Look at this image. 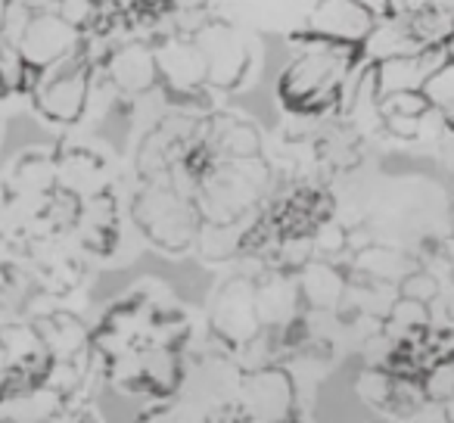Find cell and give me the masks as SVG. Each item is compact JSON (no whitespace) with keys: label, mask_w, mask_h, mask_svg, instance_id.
Wrapping results in <instances>:
<instances>
[{"label":"cell","mask_w":454,"mask_h":423,"mask_svg":"<svg viewBox=\"0 0 454 423\" xmlns=\"http://www.w3.org/2000/svg\"><path fill=\"white\" fill-rule=\"evenodd\" d=\"M125 196L113 153L63 131L0 165V218L26 249L41 290L72 302L125 237Z\"/></svg>","instance_id":"6da1fadb"},{"label":"cell","mask_w":454,"mask_h":423,"mask_svg":"<svg viewBox=\"0 0 454 423\" xmlns=\"http://www.w3.org/2000/svg\"><path fill=\"white\" fill-rule=\"evenodd\" d=\"M237 420H290L296 417V386L278 364L243 367L231 398Z\"/></svg>","instance_id":"52a82bcc"},{"label":"cell","mask_w":454,"mask_h":423,"mask_svg":"<svg viewBox=\"0 0 454 423\" xmlns=\"http://www.w3.org/2000/svg\"><path fill=\"white\" fill-rule=\"evenodd\" d=\"M47 299L51 296L41 290L20 237L0 218V311L28 309V305L47 302Z\"/></svg>","instance_id":"9c48e42d"},{"label":"cell","mask_w":454,"mask_h":423,"mask_svg":"<svg viewBox=\"0 0 454 423\" xmlns=\"http://www.w3.org/2000/svg\"><path fill=\"white\" fill-rule=\"evenodd\" d=\"M433 4H439V0H392V10L395 13H417V10L433 7Z\"/></svg>","instance_id":"7c38bea8"},{"label":"cell","mask_w":454,"mask_h":423,"mask_svg":"<svg viewBox=\"0 0 454 423\" xmlns=\"http://www.w3.org/2000/svg\"><path fill=\"white\" fill-rule=\"evenodd\" d=\"M302 51L278 78V100L299 119H321L352 106L355 78H361V47L302 41Z\"/></svg>","instance_id":"277c9868"},{"label":"cell","mask_w":454,"mask_h":423,"mask_svg":"<svg viewBox=\"0 0 454 423\" xmlns=\"http://www.w3.org/2000/svg\"><path fill=\"white\" fill-rule=\"evenodd\" d=\"M90 324L63 299L0 311V420H97Z\"/></svg>","instance_id":"7a4b0ae2"},{"label":"cell","mask_w":454,"mask_h":423,"mask_svg":"<svg viewBox=\"0 0 454 423\" xmlns=\"http://www.w3.org/2000/svg\"><path fill=\"white\" fill-rule=\"evenodd\" d=\"M190 321L162 280H137L103 305L90 324V349L100 380L125 396L165 402L184 383Z\"/></svg>","instance_id":"3957f363"},{"label":"cell","mask_w":454,"mask_h":423,"mask_svg":"<svg viewBox=\"0 0 454 423\" xmlns=\"http://www.w3.org/2000/svg\"><path fill=\"white\" fill-rule=\"evenodd\" d=\"M190 38H193V44L202 53L208 88L212 90L247 88L249 75L255 69V44L249 35H243L234 22L221 20V16H206L190 32Z\"/></svg>","instance_id":"8992f818"},{"label":"cell","mask_w":454,"mask_h":423,"mask_svg":"<svg viewBox=\"0 0 454 423\" xmlns=\"http://www.w3.org/2000/svg\"><path fill=\"white\" fill-rule=\"evenodd\" d=\"M423 97L429 100L433 113L439 115L445 131L454 134V53H448V47H445L442 63L435 66L427 82H423Z\"/></svg>","instance_id":"8fae6325"},{"label":"cell","mask_w":454,"mask_h":423,"mask_svg":"<svg viewBox=\"0 0 454 423\" xmlns=\"http://www.w3.org/2000/svg\"><path fill=\"white\" fill-rule=\"evenodd\" d=\"M383 13L364 0H317L305 26L293 35V44L302 41H327V44L361 47L380 26Z\"/></svg>","instance_id":"ba28073f"},{"label":"cell","mask_w":454,"mask_h":423,"mask_svg":"<svg viewBox=\"0 0 454 423\" xmlns=\"http://www.w3.org/2000/svg\"><path fill=\"white\" fill-rule=\"evenodd\" d=\"M128 215L140 231V237L165 255L187 253L202 234L193 193L171 171L137 177L131 200H128Z\"/></svg>","instance_id":"5b68a950"},{"label":"cell","mask_w":454,"mask_h":423,"mask_svg":"<svg viewBox=\"0 0 454 423\" xmlns=\"http://www.w3.org/2000/svg\"><path fill=\"white\" fill-rule=\"evenodd\" d=\"M315 153L330 168H352L361 162V131L346 121H330L324 131H317Z\"/></svg>","instance_id":"30bf717a"}]
</instances>
